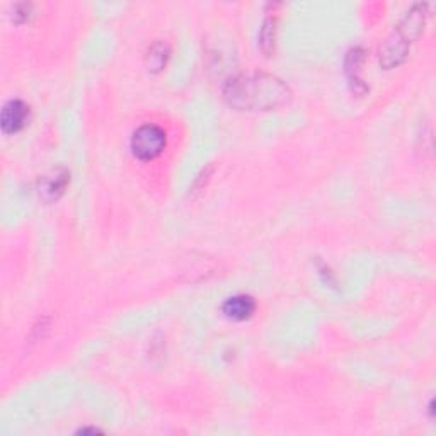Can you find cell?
Wrapping results in <instances>:
<instances>
[{
    "mask_svg": "<svg viewBox=\"0 0 436 436\" xmlns=\"http://www.w3.org/2000/svg\"><path fill=\"white\" fill-rule=\"evenodd\" d=\"M167 58H169V48L164 43H155L152 48L149 50L147 60H149V67L152 72H159L166 67Z\"/></svg>",
    "mask_w": 436,
    "mask_h": 436,
    "instance_id": "cell-7",
    "label": "cell"
},
{
    "mask_svg": "<svg viewBox=\"0 0 436 436\" xmlns=\"http://www.w3.org/2000/svg\"><path fill=\"white\" fill-rule=\"evenodd\" d=\"M223 314L232 321H245L256 310V302L249 295H235L225 300L222 305Z\"/></svg>",
    "mask_w": 436,
    "mask_h": 436,
    "instance_id": "cell-4",
    "label": "cell"
},
{
    "mask_svg": "<svg viewBox=\"0 0 436 436\" xmlns=\"http://www.w3.org/2000/svg\"><path fill=\"white\" fill-rule=\"evenodd\" d=\"M29 118V107L21 99H12L6 102L2 115H0V127L4 133H17L23 129L28 123Z\"/></svg>",
    "mask_w": 436,
    "mask_h": 436,
    "instance_id": "cell-3",
    "label": "cell"
},
{
    "mask_svg": "<svg viewBox=\"0 0 436 436\" xmlns=\"http://www.w3.org/2000/svg\"><path fill=\"white\" fill-rule=\"evenodd\" d=\"M166 132L157 124H144L133 133L132 150L140 161H154L166 149Z\"/></svg>",
    "mask_w": 436,
    "mask_h": 436,
    "instance_id": "cell-2",
    "label": "cell"
},
{
    "mask_svg": "<svg viewBox=\"0 0 436 436\" xmlns=\"http://www.w3.org/2000/svg\"><path fill=\"white\" fill-rule=\"evenodd\" d=\"M223 97L239 111H267L287 105L292 92L288 85L270 73H243L223 87Z\"/></svg>",
    "mask_w": 436,
    "mask_h": 436,
    "instance_id": "cell-1",
    "label": "cell"
},
{
    "mask_svg": "<svg viewBox=\"0 0 436 436\" xmlns=\"http://www.w3.org/2000/svg\"><path fill=\"white\" fill-rule=\"evenodd\" d=\"M68 184V172L58 171L55 174L46 176L41 183V194L48 201L58 200L60 196L65 193V188Z\"/></svg>",
    "mask_w": 436,
    "mask_h": 436,
    "instance_id": "cell-6",
    "label": "cell"
},
{
    "mask_svg": "<svg viewBox=\"0 0 436 436\" xmlns=\"http://www.w3.org/2000/svg\"><path fill=\"white\" fill-rule=\"evenodd\" d=\"M275 19L267 17L265 23H262L261 31H259V46H261L262 53H265L266 57H270L271 51L275 50Z\"/></svg>",
    "mask_w": 436,
    "mask_h": 436,
    "instance_id": "cell-8",
    "label": "cell"
},
{
    "mask_svg": "<svg viewBox=\"0 0 436 436\" xmlns=\"http://www.w3.org/2000/svg\"><path fill=\"white\" fill-rule=\"evenodd\" d=\"M29 16H31V4H17L14 7V17L16 23H24V21L29 19Z\"/></svg>",
    "mask_w": 436,
    "mask_h": 436,
    "instance_id": "cell-9",
    "label": "cell"
},
{
    "mask_svg": "<svg viewBox=\"0 0 436 436\" xmlns=\"http://www.w3.org/2000/svg\"><path fill=\"white\" fill-rule=\"evenodd\" d=\"M361 63H363V50L355 48V50L349 51L344 67H346V75L349 79V84H351V87H353V92L360 94V96H361V94H365L366 90H368L363 79L360 77Z\"/></svg>",
    "mask_w": 436,
    "mask_h": 436,
    "instance_id": "cell-5",
    "label": "cell"
},
{
    "mask_svg": "<svg viewBox=\"0 0 436 436\" xmlns=\"http://www.w3.org/2000/svg\"><path fill=\"white\" fill-rule=\"evenodd\" d=\"M79 433H82V435H85V433H99V430H96V428H85V430H80Z\"/></svg>",
    "mask_w": 436,
    "mask_h": 436,
    "instance_id": "cell-10",
    "label": "cell"
}]
</instances>
